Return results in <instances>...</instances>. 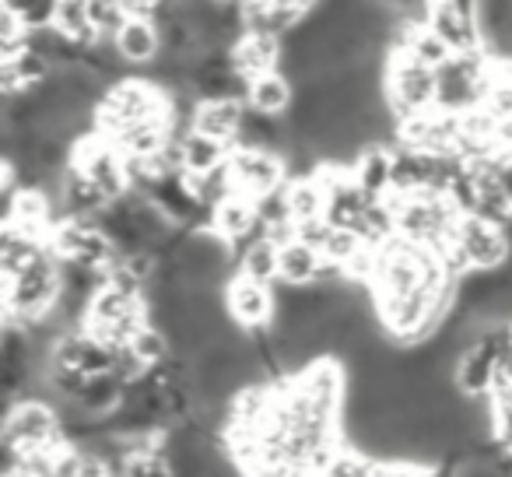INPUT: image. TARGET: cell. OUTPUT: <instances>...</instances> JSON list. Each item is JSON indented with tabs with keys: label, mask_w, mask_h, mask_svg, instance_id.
<instances>
[{
	"label": "cell",
	"mask_w": 512,
	"mask_h": 477,
	"mask_svg": "<svg viewBox=\"0 0 512 477\" xmlns=\"http://www.w3.org/2000/svg\"><path fill=\"white\" fill-rule=\"evenodd\" d=\"M50 253L60 264H78L88 271H113L120 264V253L109 243V235L99 228V221L88 218H64L50 232Z\"/></svg>",
	"instance_id": "8992f818"
},
{
	"label": "cell",
	"mask_w": 512,
	"mask_h": 477,
	"mask_svg": "<svg viewBox=\"0 0 512 477\" xmlns=\"http://www.w3.org/2000/svg\"><path fill=\"white\" fill-rule=\"evenodd\" d=\"M172 106L169 95L155 85V81L141 78H123L109 88L106 102L95 109V123H99L102 137H116L120 130L137 127V123L148 120H169Z\"/></svg>",
	"instance_id": "3957f363"
},
{
	"label": "cell",
	"mask_w": 512,
	"mask_h": 477,
	"mask_svg": "<svg viewBox=\"0 0 512 477\" xmlns=\"http://www.w3.org/2000/svg\"><path fill=\"white\" fill-rule=\"evenodd\" d=\"M306 15H313V4H299V0H285V4H274V0H256V4H242V18H246L249 36H267L285 43Z\"/></svg>",
	"instance_id": "4fadbf2b"
},
{
	"label": "cell",
	"mask_w": 512,
	"mask_h": 477,
	"mask_svg": "<svg viewBox=\"0 0 512 477\" xmlns=\"http://www.w3.org/2000/svg\"><path fill=\"white\" fill-rule=\"evenodd\" d=\"M242 120H246V106H242V102H235V99L200 102L197 120H193V130L235 151V141H239Z\"/></svg>",
	"instance_id": "2e32d148"
},
{
	"label": "cell",
	"mask_w": 512,
	"mask_h": 477,
	"mask_svg": "<svg viewBox=\"0 0 512 477\" xmlns=\"http://www.w3.org/2000/svg\"><path fill=\"white\" fill-rule=\"evenodd\" d=\"M242 278L256 281V285L274 288L281 281V246H274L271 239H256V243L246 246V253L239 257V271Z\"/></svg>",
	"instance_id": "cb8c5ba5"
},
{
	"label": "cell",
	"mask_w": 512,
	"mask_h": 477,
	"mask_svg": "<svg viewBox=\"0 0 512 477\" xmlns=\"http://www.w3.org/2000/svg\"><path fill=\"white\" fill-rule=\"evenodd\" d=\"M285 200L295 225H309V221L327 218V183H323L320 172L309 179H288Z\"/></svg>",
	"instance_id": "ac0fdd59"
},
{
	"label": "cell",
	"mask_w": 512,
	"mask_h": 477,
	"mask_svg": "<svg viewBox=\"0 0 512 477\" xmlns=\"http://www.w3.org/2000/svg\"><path fill=\"white\" fill-rule=\"evenodd\" d=\"M225 313L246 334H260V330H271L278 320V299H274V288L256 285V281L235 274L225 285Z\"/></svg>",
	"instance_id": "30bf717a"
},
{
	"label": "cell",
	"mask_w": 512,
	"mask_h": 477,
	"mask_svg": "<svg viewBox=\"0 0 512 477\" xmlns=\"http://www.w3.org/2000/svg\"><path fill=\"white\" fill-rule=\"evenodd\" d=\"M509 260H512V243L509 235H505V228L488 225V221L474 218V214H467L460 221L453 246L442 253V264H446L449 278L456 281L470 271H505Z\"/></svg>",
	"instance_id": "7a4b0ae2"
},
{
	"label": "cell",
	"mask_w": 512,
	"mask_h": 477,
	"mask_svg": "<svg viewBox=\"0 0 512 477\" xmlns=\"http://www.w3.org/2000/svg\"><path fill=\"white\" fill-rule=\"evenodd\" d=\"M130 355H134L141 365H148V369H158V365L169 362L176 351H172L169 334H165L162 327H155V323H148V327L130 341Z\"/></svg>",
	"instance_id": "484cf974"
},
{
	"label": "cell",
	"mask_w": 512,
	"mask_h": 477,
	"mask_svg": "<svg viewBox=\"0 0 512 477\" xmlns=\"http://www.w3.org/2000/svg\"><path fill=\"white\" fill-rule=\"evenodd\" d=\"M183 169H186V176H197V179H204V176H211V172H218V169H225L228 165V158H232V148H225V144H218V141H211V137H204V134H186L183 141Z\"/></svg>",
	"instance_id": "7402d4cb"
},
{
	"label": "cell",
	"mask_w": 512,
	"mask_h": 477,
	"mask_svg": "<svg viewBox=\"0 0 512 477\" xmlns=\"http://www.w3.org/2000/svg\"><path fill=\"white\" fill-rule=\"evenodd\" d=\"M481 4H470V0H442L432 4V22L428 29L442 39V43L453 50V57H474L484 53V32H481Z\"/></svg>",
	"instance_id": "9c48e42d"
},
{
	"label": "cell",
	"mask_w": 512,
	"mask_h": 477,
	"mask_svg": "<svg viewBox=\"0 0 512 477\" xmlns=\"http://www.w3.org/2000/svg\"><path fill=\"white\" fill-rule=\"evenodd\" d=\"M211 232L218 235V239H225L232 250H239V257H242L249 243H256V239L267 235L264 221H260V204L242 197V193H232L225 204H218L211 211Z\"/></svg>",
	"instance_id": "8fae6325"
},
{
	"label": "cell",
	"mask_w": 512,
	"mask_h": 477,
	"mask_svg": "<svg viewBox=\"0 0 512 477\" xmlns=\"http://www.w3.org/2000/svg\"><path fill=\"white\" fill-rule=\"evenodd\" d=\"M386 200H390L393 218H397L400 239L435 253H446L453 246L463 214L456 211L446 193L428 190V193H414V197H386Z\"/></svg>",
	"instance_id": "6da1fadb"
},
{
	"label": "cell",
	"mask_w": 512,
	"mask_h": 477,
	"mask_svg": "<svg viewBox=\"0 0 512 477\" xmlns=\"http://www.w3.org/2000/svg\"><path fill=\"white\" fill-rule=\"evenodd\" d=\"M295 102V85L285 74H264V78L249 81V95H246V109L264 116H281L285 120L288 109Z\"/></svg>",
	"instance_id": "ffe728a7"
},
{
	"label": "cell",
	"mask_w": 512,
	"mask_h": 477,
	"mask_svg": "<svg viewBox=\"0 0 512 477\" xmlns=\"http://www.w3.org/2000/svg\"><path fill=\"white\" fill-rule=\"evenodd\" d=\"M15 8V15L22 18L25 32H43V29H53L57 25V8L60 4H53V0H15L11 4Z\"/></svg>",
	"instance_id": "f1b7e54d"
},
{
	"label": "cell",
	"mask_w": 512,
	"mask_h": 477,
	"mask_svg": "<svg viewBox=\"0 0 512 477\" xmlns=\"http://www.w3.org/2000/svg\"><path fill=\"white\" fill-rule=\"evenodd\" d=\"M53 365L85 372L88 379L109 376V372L116 369V351H109L106 344H99L88 330H67V334L53 344Z\"/></svg>",
	"instance_id": "7c38bea8"
},
{
	"label": "cell",
	"mask_w": 512,
	"mask_h": 477,
	"mask_svg": "<svg viewBox=\"0 0 512 477\" xmlns=\"http://www.w3.org/2000/svg\"><path fill=\"white\" fill-rule=\"evenodd\" d=\"M390 169H393L390 148L369 144V148L355 158V165H351V179H355L358 190L369 200H386L390 197Z\"/></svg>",
	"instance_id": "e0dca14e"
},
{
	"label": "cell",
	"mask_w": 512,
	"mask_h": 477,
	"mask_svg": "<svg viewBox=\"0 0 512 477\" xmlns=\"http://www.w3.org/2000/svg\"><path fill=\"white\" fill-rule=\"evenodd\" d=\"M228 176H232V190L249 200H264L271 193L288 186V165L281 155L271 151H242L235 148L228 158Z\"/></svg>",
	"instance_id": "ba28073f"
},
{
	"label": "cell",
	"mask_w": 512,
	"mask_h": 477,
	"mask_svg": "<svg viewBox=\"0 0 512 477\" xmlns=\"http://www.w3.org/2000/svg\"><path fill=\"white\" fill-rule=\"evenodd\" d=\"M281 60H285V43L267 36H242L232 50V67L235 74H242L246 81L264 78V74H278Z\"/></svg>",
	"instance_id": "9a60e30c"
},
{
	"label": "cell",
	"mask_w": 512,
	"mask_h": 477,
	"mask_svg": "<svg viewBox=\"0 0 512 477\" xmlns=\"http://www.w3.org/2000/svg\"><path fill=\"white\" fill-rule=\"evenodd\" d=\"M123 477H172V463L165 453H134L123 463Z\"/></svg>",
	"instance_id": "4dcf8cb0"
},
{
	"label": "cell",
	"mask_w": 512,
	"mask_h": 477,
	"mask_svg": "<svg viewBox=\"0 0 512 477\" xmlns=\"http://www.w3.org/2000/svg\"><path fill=\"white\" fill-rule=\"evenodd\" d=\"M386 106L397 123H411L439 109V71H428L407 53L386 60Z\"/></svg>",
	"instance_id": "277c9868"
},
{
	"label": "cell",
	"mask_w": 512,
	"mask_h": 477,
	"mask_svg": "<svg viewBox=\"0 0 512 477\" xmlns=\"http://www.w3.org/2000/svg\"><path fill=\"white\" fill-rule=\"evenodd\" d=\"M74 169L85 172L102 193H106L109 204L130 197V183H127V155L116 148L113 141H106L102 134L85 137V141L74 144Z\"/></svg>",
	"instance_id": "52a82bcc"
},
{
	"label": "cell",
	"mask_w": 512,
	"mask_h": 477,
	"mask_svg": "<svg viewBox=\"0 0 512 477\" xmlns=\"http://www.w3.org/2000/svg\"><path fill=\"white\" fill-rule=\"evenodd\" d=\"M383 470L386 463L372 460V456L358 453V449H341L334 456V463L323 470V477H383Z\"/></svg>",
	"instance_id": "4316f807"
},
{
	"label": "cell",
	"mask_w": 512,
	"mask_h": 477,
	"mask_svg": "<svg viewBox=\"0 0 512 477\" xmlns=\"http://www.w3.org/2000/svg\"><path fill=\"white\" fill-rule=\"evenodd\" d=\"M323 271V253L313 250L306 243H288L281 250V285H292V288H313L320 281Z\"/></svg>",
	"instance_id": "603a6c76"
},
{
	"label": "cell",
	"mask_w": 512,
	"mask_h": 477,
	"mask_svg": "<svg viewBox=\"0 0 512 477\" xmlns=\"http://www.w3.org/2000/svg\"><path fill=\"white\" fill-rule=\"evenodd\" d=\"M53 29H57L60 36H67L78 50H85V53L102 43L99 29H95L92 18H88V4H81V0H60L57 25H53Z\"/></svg>",
	"instance_id": "d4e9b609"
},
{
	"label": "cell",
	"mask_w": 512,
	"mask_h": 477,
	"mask_svg": "<svg viewBox=\"0 0 512 477\" xmlns=\"http://www.w3.org/2000/svg\"><path fill=\"white\" fill-rule=\"evenodd\" d=\"M295 235H299V243H306V246H313V250L323 253V246L330 243L334 228H330L327 218H323V221H309V225H295Z\"/></svg>",
	"instance_id": "1f68e13d"
},
{
	"label": "cell",
	"mask_w": 512,
	"mask_h": 477,
	"mask_svg": "<svg viewBox=\"0 0 512 477\" xmlns=\"http://www.w3.org/2000/svg\"><path fill=\"white\" fill-rule=\"evenodd\" d=\"M116 50H120L123 64H155L162 57V32H158L155 22L130 18L120 29V36H116Z\"/></svg>",
	"instance_id": "d6986e66"
},
{
	"label": "cell",
	"mask_w": 512,
	"mask_h": 477,
	"mask_svg": "<svg viewBox=\"0 0 512 477\" xmlns=\"http://www.w3.org/2000/svg\"><path fill=\"white\" fill-rule=\"evenodd\" d=\"M0 442H4V446H15L18 453L29 460V456L64 449L67 435H64V421H60L53 404H46V400H15V404H8V411H4Z\"/></svg>",
	"instance_id": "5b68a950"
},
{
	"label": "cell",
	"mask_w": 512,
	"mask_h": 477,
	"mask_svg": "<svg viewBox=\"0 0 512 477\" xmlns=\"http://www.w3.org/2000/svg\"><path fill=\"white\" fill-rule=\"evenodd\" d=\"M88 18H92V25L99 29L102 39H109V43H116V36H120V29L130 22L127 11H123V0H88Z\"/></svg>",
	"instance_id": "83f0119b"
},
{
	"label": "cell",
	"mask_w": 512,
	"mask_h": 477,
	"mask_svg": "<svg viewBox=\"0 0 512 477\" xmlns=\"http://www.w3.org/2000/svg\"><path fill=\"white\" fill-rule=\"evenodd\" d=\"M453 383L463 397H491L498 383V351L491 344H474L470 351H463L453 365Z\"/></svg>",
	"instance_id": "5bb4252c"
},
{
	"label": "cell",
	"mask_w": 512,
	"mask_h": 477,
	"mask_svg": "<svg viewBox=\"0 0 512 477\" xmlns=\"http://www.w3.org/2000/svg\"><path fill=\"white\" fill-rule=\"evenodd\" d=\"M362 250H369V246L362 243V235H358V232H344V228H334L330 243L323 246V260H330V264H337V267H344V271H348V264Z\"/></svg>",
	"instance_id": "f546056e"
},
{
	"label": "cell",
	"mask_w": 512,
	"mask_h": 477,
	"mask_svg": "<svg viewBox=\"0 0 512 477\" xmlns=\"http://www.w3.org/2000/svg\"><path fill=\"white\" fill-rule=\"evenodd\" d=\"M106 207H109L106 193H102L99 186L85 176V172H78L71 165V169L64 172V211H67V218L95 221Z\"/></svg>",
	"instance_id": "44dd1931"
},
{
	"label": "cell",
	"mask_w": 512,
	"mask_h": 477,
	"mask_svg": "<svg viewBox=\"0 0 512 477\" xmlns=\"http://www.w3.org/2000/svg\"><path fill=\"white\" fill-rule=\"evenodd\" d=\"M383 477H435V470H418L414 463H393L383 470Z\"/></svg>",
	"instance_id": "d6a6232c"
}]
</instances>
